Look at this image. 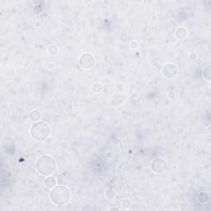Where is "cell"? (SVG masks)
Here are the masks:
<instances>
[{"label":"cell","instance_id":"obj_1","mask_svg":"<svg viewBox=\"0 0 211 211\" xmlns=\"http://www.w3.org/2000/svg\"><path fill=\"white\" fill-rule=\"evenodd\" d=\"M57 164L53 157L43 155L37 159L35 162V169L40 175L45 176H51L56 171Z\"/></svg>","mask_w":211,"mask_h":211},{"label":"cell","instance_id":"obj_2","mask_svg":"<svg viewBox=\"0 0 211 211\" xmlns=\"http://www.w3.org/2000/svg\"><path fill=\"white\" fill-rule=\"evenodd\" d=\"M50 199L56 205H65L71 199V191L66 186H56L50 192Z\"/></svg>","mask_w":211,"mask_h":211},{"label":"cell","instance_id":"obj_3","mask_svg":"<svg viewBox=\"0 0 211 211\" xmlns=\"http://www.w3.org/2000/svg\"><path fill=\"white\" fill-rule=\"evenodd\" d=\"M31 137L37 142H43L50 135V126L44 121H37L30 128Z\"/></svg>","mask_w":211,"mask_h":211},{"label":"cell","instance_id":"obj_4","mask_svg":"<svg viewBox=\"0 0 211 211\" xmlns=\"http://www.w3.org/2000/svg\"><path fill=\"white\" fill-rule=\"evenodd\" d=\"M79 65L82 69L88 70L92 69L96 64L95 57L89 53H83L79 58Z\"/></svg>","mask_w":211,"mask_h":211},{"label":"cell","instance_id":"obj_5","mask_svg":"<svg viewBox=\"0 0 211 211\" xmlns=\"http://www.w3.org/2000/svg\"><path fill=\"white\" fill-rule=\"evenodd\" d=\"M162 74L163 77L167 79H172L176 78L178 74V69L176 65L172 63H167L162 69Z\"/></svg>","mask_w":211,"mask_h":211},{"label":"cell","instance_id":"obj_6","mask_svg":"<svg viewBox=\"0 0 211 211\" xmlns=\"http://www.w3.org/2000/svg\"><path fill=\"white\" fill-rule=\"evenodd\" d=\"M151 169L157 174H162L167 169V162L162 158H157L151 162Z\"/></svg>","mask_w":211,"mask_h":211},{"label":"cell","instance_id":"obj_7","mask_svg":"<svg viewBox=\"0 0 211 211\" xmlns=\"http://www.w3.org/2000/svg\"><path fill=\"white\" fill-rule=\"evenodd\" d=\"M175 37L176 39L180 40H183L186 39V37L188 36V32H187V30L186 28L184 27H179L177 28L175 31Z\"/></svg>","mask_w":211,"mask_h":211},{"label":"cell","instance_id":"obj_8","mask_svg":"<svg viewBox=\"0 0 211 211\" xmlns=\"http://www.w3.org/2000/svg\"><path fill=\"white\" fill-rule=\"evenodd\" d=\"M56 184H57V181H56V179L54 176H46V178L44 181L45 186H46L47 188H50V189H52L53 187H55L56 186Z\"/></svg>","mask_w":211,"mask_h":211},{"label":"cell","instance_id":"obj_9","mask_svg":"<svg viewBox=\"0 0 211 211\" xmlns=\"http://www.w3.org/2000/svg\"><path fill=\"white\" fill-rule=\"evenodd\" d=\"M29 117H30L31 121H34V122H37L40 120L41 118V115H40V111L37 110H33L30 112L29 114Z\"/></svg>","mask_w":211,"mask_h":211},{"label":"cell","instance_id":"obj_10","mask_svg":"<svg viewBox=\"0 0 211 211\" xmlns=\"http://www.w3.org/2000/svg\"><path fill=\"white\" fill-rule=\"evenodd\" d=\"M58 47L55 45H51L48 47L47 49V52L50 56H56L58 54Z\"/></svg>","mask_w":211,"mask_h":211},{"label":"cell","instance_id":"obj_11","mask_svg":"<svg viewBox=\"0 0 211 211\" xmlns=\"http://www.w3.org/2000/svg\"><path fill=\"white\" fill-rule=\"evenodd\" d=\"M116 196V192L113 189H108L107 191H106V197L107 200L111 201L112 199H114Z\"/></svg>","mask_w":211,"mask_h":211},{"label":"cell","instance_id":"obj_12","mask_svg":"<svg viewBox=\"0 0 211 211\" xmlns=\"http://www.w3.org/2000/svg\"><path fill=\"white\" fill-rule=\"evenodd\" d=\"M203 75L206 80L210 81V66L208 65L205 68V69L203 70Z\"/></svg>","mask_w":211,"mask_h":211},{"label":"cell","instance_id":"obj_13","mask_svg":"<svg viewBox=\"0 0 211 211\" xmlns=\"http://www.w3.org/2000/svg\"><path fill=\"white\" fill-rule=\"evenodd\" d=\"M92 91L95 93H100L102 91V85L101 83H95L93 86H92Z\"/></svg>","mask_w":211,"mask_h":211},{"label":"cell","instance_id":"obj_14","mask_svg":"<svg viewBox=\"0 0 211 211\" xmlns=\"http://www.w3.org/2000/svg\"><path fill=\"white\" fill-rule=\"evenodd\" d=\"M121 205L124 209H130L131 206V201L129 199H124L121 202Z\"/></svg>","mask_w":211,"mask_h":211},{"label":"cell","instance_id":"obj_15","mask_svg":"<svg viewBox=\"0 0 211 211\" xmlns=\"http://www.w3.org/2000/svg\"><path fill=\"white\" fill-rule=\"evenodd\" d=\"M138 46H139V45L136 41H132L130 43V48L132 50H135L138 48Z\"/></svg>","mask_w":211,"mask_h":211},{"label":"cell","instance_id":"obj_16","mask_svg":"<svg viewBox=\"0 0 211 211\" xmlns=\"http://www.w3.org/2000/svg\"><path fill=\"white\" fill-rule=\"evenodd\" d=\"M190 58H191V60H196V53H191V55H190Z\"/></svg>","mask_w":211,"mask_h":211},{"label":"cell","instance_id":"obj_17","mask_svg":"<svg viewBox=\"0 0 211 211\" xmlns=\"http://www.w3.org/2000/svg\"><path fill=\"white\" fill-rule=\"evenodd\" d=\"M51 142H52V140H51V138H48V139L46 140V143H47V144H51Z\"/></svg>","mask_w":211,"mask_h":211},{"label":"cell","instance_id":"obj_18","mask_svg":"<svg viewBox=\"0 0 211 211\" xmlns=\"http://www.w3.org/2000/svg\"><path fill=\"white\" fill-rule=\"evenodd\" d=\"M109 210H118L119 209H118V208H110Z\"/></svg>","mask_w":211,"mask_h":211}]
</instances>
